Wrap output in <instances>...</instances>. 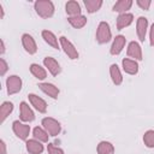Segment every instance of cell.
<instances>
[{
    "instance_id": "cell-1",
    "label": "cell",
    "mask_w": 154,
    "mask_h": 154,
    "mask_svg": "<svg viewBox=\"0 0 154 154\" xmlns=\"http://www.w3.org/2000/svg\"><path fill=\"white\" fill-rule=\"evenodd\" d=\"M35 10L42 18H48L54 12V6L52 1H36Z\"/></svg>"
},
{
    "instance_id": "cell-2",
    "label": "cell",
    "mask_w": 154,
    "mask_h": 154,
    "mask_svg": "<svg viewBox=\"0 0 154 154\" xmlns=\"http://www.w3.org/2000/svg\"><path fill=\"white\" fill-rule=\"evenodd\" d=\"M109 38H111L109 25L105 22H101L99 24V28L96 31V40L99 41V43H106L109 41Z\"/></svg>"
},
{
    "instance_id": "cell-3",
    "label": "cell",
    "mask_w": 154,
    "mask_h": 154,
    "mask_svg": "<svg viewBox=\"0 0 154 154\" xmlns=\"http://www.w3.org/2000/svg\"><path fill=\"white\" fill-rule=\"evenodd\" d=\"M42 124H43V126L46 128L47 132L51 136H55L60 132V124L57 120L52 119V118H45L42 120Z\"/></svg>"
},
{
    "instance_id": "cell-4",
    "label": "cell",
    "mask_w": 154,
    "mask_h": 154,
    "mask_svg": "<svg viewBox=\"0 0 154 154\" xmlns=\"http://www.w3.org/2000/svg\"><path fill=\"white\" fill-rule=\"evenodd\" d=\"M60 43H61V46H63L65 53L70 57V59H77V58H78V53H77L76 48L73 47V45H72L66 37L61 36V37H60Z\"/></svg>"
},
{
    "instance_id": "cell-5",
    "label": "cell",
    "mask_w": 154,
    "mask_h": 154,
    "mask_svg": "<svg viewBox=\"0 0 154 154\" xmlns=\"http://www.w3.org/2000/svg\"><path fill=\"white\" fill-rule=\"evenodd\" d=\"M7 91L8 94H14L18 90H20V85H22V81L18 76H11L7 78Z\"/></svg>"
},
{
    "instance_id": "cell-6",
    "label": "cell",
    "mask_w": 154,
    "mask_h": 154,
    "mask_svg": "<svg viewBox=\"0 0 154 154\" xmlns=\"http://www.w3.org/2000/svg\"><path fill=\"white\" fill-rule=\"evenodd\" d=\"M13 131L16 132V135H17L19 138L25 140V138L28 137V135H29L30 128H29V125L22 124V123H19L18 120H16V122L13 123Z\"/></svg>"
},
{
    "instance_id": "cell-7",
    "label": "cell",
    "mask_w": 154,
    "mask_h": 154,
    "mask_svg": "<svg viewBox=\"0 0 154 154\" xmlns=\"http://www.w3.org/2000/svg\"><path fill=\"white\" fill-rule=\"evenodd\" d=\"M43 64L46 65V67L49 70V72L53 75V76H57L59 72H60V65L58 64V61L51 57H47L45 58L43 60Z\"/></svg>"
},
{
    "instance_id": "cell-8",
    "label": "cell",
    "mask_w": 154,
    "mask_h": 154,
    "mask_svg": "<svg viewBox=\"0 0 154 154\" xmlns=\"http://www.w3.org/2000/svg\"><path fill=\"white\" fill-rule=\"evenodd\" d=\"M29 100H30L31 105H32L38 112H42V113L46 112L47 105H46V102H45L41 97H38V96H36V95H34V94H30V95H29Z\"/></svg>"
},
{
    "instance_id": "cell-9",
    "label": "cell",
    "mask_w": 154,
    "mask_h": 154,
    "mask_svg": "<svg viewBox=\"0 0 154 154\" xmlns=\"http://www.w3.org/2000/svg\"><path fill=\"white\" fill-rule=\"evenodd\" d=\"M22 41H23V46H24V48H25V51H26L28 53L34 54V53L36 52V43H35L34 38H32L30 35L24 34Z\"/></svg>"
},
{
    "instance_id": "cell-10",
    "label": "cell",
    "mask_w": 154,
    "mask_h": 154,
    "mask_svg": "<svg viewBox=\"0 0 154 154\" xmlns=\"http://www.w3.org/2000/svg\"><path fill=\"white\" fill-rule=\"evenodd\" d=\"M125 45V37L123 35H119L114 38L112 47H111V54H119Z\"/></svg>"
},
{
    "instance_id": "cell-11",
    "label": "cell",
    "mask_w": 154,
    "mask_h": 154,
    "mask_svg": "<svg viewBox=\"0 0 154 154\" xmlns=\"http://www.w3.org/2000/svg\"><path fill=\"white\" fill-rule=\"evenodd\" d=\"M34 118L35 117H34V113L30 109V107L25 102H22L20 103V119L24 122H31V120H34Z\"/></svg>"
},
{
    "instance_id": "cell-12",
    "label": "cell",
    "mask_w": 154,
    "mask_h": 154,
    "mask_svg": "<svg viewBox=\"0 0 154 154\" xmlns=\"http://www.w3.org/2000/svg\"><path fill=\"white\" fill-rule=\"evenodd\" d=\"M38 87H40V89H41L42 91H45L46 94H48V95L52 96L53 99H57V97H58L59 89H58L55 85H53V84H51V83H41Z\"/></svg>"
},
{
    "instance_id": "cell-13",
    "label": "cell",
    "mask_w": 154,
    "mask_h": 154,
    "mask_svg": "<svg viewBox=\"0 0 154 154\" xmlns=\"http://www.w3.org/2000/svg\"><path fill=\"white\" fill-rule=\"evenodd\" d=\"M132 14L131 13H123L118 17V20H117V28L118 30H122L124 26H128L132 23Z\"/></svg>"
},
{
    "instance_id": "cell-14",
    "label": "cell",
    "mask_w": 154,
    "mask_h": 154,
    "mask_svg": "<svg viewBox=\"0 0 154 154\" xmlns=\"http://www.w3.org/2000/svg\"><path fill=\"white\" fill-rule=\"evenodd\" d=\"M147 25H148V20H147V18H144V17H140L138 20H137V35H138V37H140L141 41H144Z\"/></svg>"
},
{
    "instance_id": "cell-15",
    "label": "cell",
    "mask_w": 154,
    "mask_h": 154,
    "mask_svg": "<svg viewBox=\"0 0 154 154\" xmlns=\"http://www.w3.org/2000/svg\"><path fill=\"white\" fill-rule=\"evenodd\" d=\"M123 66H124V71L128 72V73H131V75H135L138 71L137 63L134 61V60H130V59H124L123 60Z\"/></svg>"
},
{
    "instance_id": "cell-16",
    "label": "cell",
    "mask_w": 154,
    "mask_h": 154,
    "mask_svg": "<svg viewBox=\"0 0 154 154\" xmlns=\"http://www.w3.org/2000/svg\"><path fill=\"white\" fill-rule=\"evenodd\" d=\"M66 12L71 16V17H75V16H79L81 13V7L78 5L77 1H69L66 4Z\"/></svg>"
},
{
    "instance_id": "cell-17",
    "label": "cell",
    "mask_w": 154,
    "mask_h": 154,
    "mask_svg": "<svg viewBox=\"0 0 154 154\" xmlns=\"http://www.w3.org/2000/svg\"><path fill=\"white\" fill-rule=\"evenodd\" d=\"M69 23L73 26V28H82V26H84L85 25V23H87V18L84 17V16H75V17H70L69 18Z\"/></svg>"
},
{
    "instance_id": "cell-18",
    "label": "cell",
    "mask_w": 154,
    "mask_h": 154,
    "mask_svg": "<svg viewBox=\"0 0 154 154\" xmlns=\"http://www.w3.org/2000/svg\"><path fill=\"white\" fill-rule=\"evenodd\" d=\"M42 36H43L45 41H46L48 45H51L53 48H57V49H58V40H57V37L54 36L53 32H51V31H48V30H43V31H42Z\"/></svg>"
},
{
    "instance_id": "cell-19",
    "label": "cell",
    "mask_w": 154,
    "mask_h": 154,
    "mask_svg": "<svg viewBox=\"0 0 154 154\" xmlns=\"http://www.w3.org/2000/svg\"><path fill=\"white\" fill-rule=\"evenodd\" d=\"M128 55L136 58V59H142V54H141V48L136 42H131L129 45V49H128Z\"/></svg>"
},
{
    "instance_id": "cell-20",
    "label": "cell",
    "mask_w": 154,
    "mask_h": 154,
    "mask_svg": "<svg viewBox=\"0 0 154 154\" xmlns=\"http://www.w3.org/2000/svg\"><path fill=\"white\" fill-rule=\"evenodd\" d=\"M26 149H28L29 153H31V154H38V153H41V152L43 150V147H42V144H40L38 142H36V141H34V140H30V141L26 142Z\"/></svg>"
},
{
    "instance_id": "cell-21",
    "label": "cell",
    "mask_w": 154,
    "mask_h": 154,
    "mask_svg": "<svg viewBox=\"0 0 154 154\" xmlns=\"http://www.w3.org/2000/svg\"><path fill=\"white\" fill-rule=\"evenodd\" d=\"M132 5V1L130 0H120L118 2H116V5L113 6V11L116 12H124L126 10H129Z\"/></svg>"
},
{
    "instance_id": "cell-22",
    "label": "cell",
    "mask_w": 154,
    "mask_h": 154,
    "mask_svg": "<svg viewBox=\"0 0 154 154\" xmlns=\"http://www.w3.org/2000/svg\"><path fill=\"white\" fill-rule=\"evenodd\" d=\"M111 77H112V81H113V83L114 84H120L122 83V75H120V71H119V69H118V66L116 65V64H113V65H111Z\"/></svg>"
},
{
    "instance_id": "cell-23",
    "label": "cell",
    "mask_w": 154,
    "mask_h": 154,
    "mask_svg": "<svg viewBox=\"0 0 154 154\" xmlns=\"http://www.w3.org/2000/svg\"><path fill=\"white\" fill-rule=\"evenodd\" d=\"M84 5H85L88 12L93 13V12L97 11V10L101 7L102 1H100V0H97V1H96V0H85V1H84Z\"/></svg>"
},
{
    "instance_id": "cell-24",
    "label": "cell",
    "mask_w": 154,
    "mask_h": 154,
    "mask_svg": "<svg viewBox=\"0 0 154 154\" xmlns=\"http://www.w3.org/2000/svg\"><path fill=\"white\" fill-rule=\"evenodd\" d=\"M30 71H31V73H32L36 78H38V79L46 78V71H45L40 65H37V64H32V65L30 66Z\"/></svg>"
},
{
    "instance_id": "cell-25",
    "label": "cell",
    "mask_w": 154,
    "mask_h": 154,
    "mask_svg": "<svg viewBox=\"0 0 154 154\" xmlns=\"http://www.w3.org/2000/svg\"><path fill=\"white\" fill-rule=\"evenodd\" d=\"M99 154H113L114 148L109 142H101L97 147Z\"/></svg>"
},
{
    "instance_id": "cell-26",
    "label": "cell",
    "mask_w": 154,
    "mask_h": 154,
    "mask_svg": "<svg viewBox=\"0 0 154 154\" xmlns=\"http://www.w3.org/2000/svg\"><path fill=\"white\" fill-rule=\"evenodd\" d=\"M13 109V105L11 102H4L2 106H1V122H4L6 119V117L12 112Z\"/></svg>"
},
{
    "instance_id": "cell-27",
    "label": "cell",
    "mask_w": 154,
    "mask_h": 154,
    "mask_svg": "<svg viewBox=\"0 0 154 154\" xmlns=\"http://www.w3.org/2000/svg\"><path fill=\"white\" fill-rule=\"evenodd\" d=\"M34 137H35V138H38V140L42 141V142H47V141H48V135H47V132H45L41 128H35V129H34Z\"/></svg>"
},
{
    "instance_id": "cell-28",
    "label": "cell",
    "mask_w": 154,
    "mask_h": 154,
    "mask_svg": "<svg viewBox=\"0 0 154 154\" xmlns=\"http://www.w3.org/2000/svg\"><path fill=\"white\" fill-rule=\"evenodd\" d=\"M143 141L147 147H154V131H148L144 135Z\"/></svg>"
},
{
    "instance_id": "cell-29",
    "label": "cell",
    "mask_w": 154,
    "mask_h": 154,
    "mask_svg": "<svg viewBox=\"0 0 154 154\" xmlns=\"http://www.w3.org/2000/svg\"><path fill=\"white\" fill-rule=\"evenodd\" d=\"M47 149H48V153H49V154H64V152H63L60 148L53 146L52 143H48Z\"/></svg>"
},
{
    "instance_id": "cell-30",
    "label": "cell",
    "mask_w": 154,
    "mask_h": 154,
    "mask_svg": "<svg viewBox=\"0 0 154 154\" xmlns=\"http://www.w3.org/2000/svg\"><path fill=\"white\" fill-rule=\"evenodd\" d=\"M137 5L141 6V7L144 8V10H148V7L150 6V1H149V0H147V1H141V0H138V1H137Z\"/></svg>"
},
{
    "instance_id": "cell-31",
    "label": "cell",
    "mask_w": 154,
    "mask_h": 154,
    "mask_svg": "<svg viewBox=\"0 0 154 154\" xmlns=\"http://www.w3.org/2000/svg\"><path fill=\"white\" fill-rule=\"evenodd\" d=\"M7 70V65H6V61L4 59H1V75H4Z\"/></svg>"
},
{
    "instance_id": "cell-32",
    "label": "cell",
    "mask_w": 154,
    "mask_h": 154,
    "mask_svg": "<svg viewBox=\"0 0 154 154\" xmlns=\"http://www.w3.org/2000/svg\"><path fill=\"white\" fill-rule=\"evenodd\" d=\"M150 45L154 46V24L152 25V29H150Z\"/></svg>"
},
{
    "instance_id": "cell-33",
    "label": "cell",
    "mask_w": 154,
    "mask_h": 154,
    "mask_svg": "<svg viewBox=\"0 0 154 154\" xmlns=\"http://www.w3.org/2000/svg\"><path fill=\"white\" fill-rule=\"evenodd\" d=\"M1 147H2V154H5V148L6 147H5V142L4 141H1Z\"/></svg>"
},
{
    "instance_id": "cell-34",
    "label": "cell",
    "mask_w": 154,
    "mask_h": 154,
    "mask_svg": "<svg viewBox=\"0 0 154 154\" xmlns=\"http://www.w3.org/2000/svg\"><path fill=\"white\" fill-rule=\"evenodd\" d=\"M5 52V46H4V41H1V53Z\"/></svg>"
}]
</instances>
